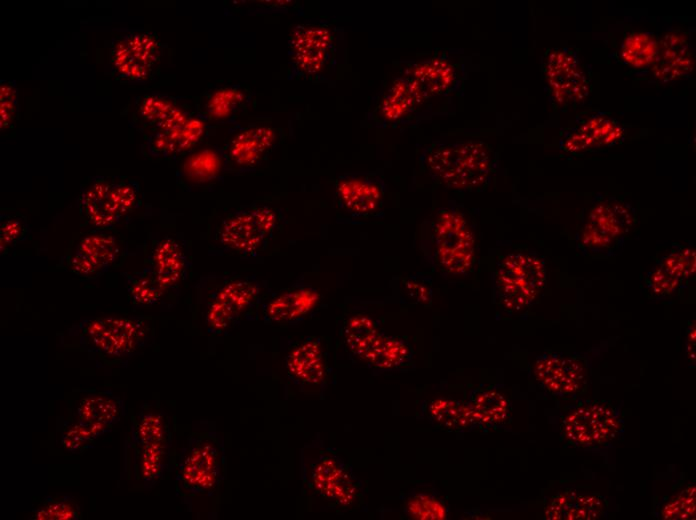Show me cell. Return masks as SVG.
I'll use <instances>...</instances> for the list:
<instances>
[{
	"instance_id": "1",
	"label": "cell",
	"mask_w": 696,
	"mask_h": 520,
	"mask_svg": "<svg viewBox=\"0 0 696 520\" xmlns=\"http://www.w3.org/2000/svg\"><path fill=\"white\" fill-rule=\"evenodd\" d=\"M420 171L436 185L457 191H484L497 173L498 154L481 140H436L422 150Z\"/></svg>"
},
{
	"instance_id": "32",
	"label": "cell",
	"mask_w": 696,
	"mask_h": 520,
	"mask_svg": "<svg viewBox=\"0 0 696 520\" xmlns=\"http://www.w3.org/2000/svg\"><path fill=\"white\" fill-rule=\"evenodd\" d=\"M124 414L122 399L111 390L88 392L76 404V419L110 429Z\"/></svg>"
},
{
	"instance_id": "35",
	"label": "cell",
	"mask_w": 696,
	"mask_h": 520,
	"mask_svg": "<svg viewBox=\"0 0 696 520\" xmlns=\"http://www.w3.org/2000/svg\"><path fill=\"white\" fill-rule=\"evenodd\" d=\"M131 441L135 447L172 441L169 420L163 411L143 405L132 418Z\"/></svg>"
},
{
	"instance_id": "19",
	"label": "cell",
	"mask_w": 696,
	"mask_h": 520,
	"mask_svg": "<svg viewBox=\"0 0 696 520\" xmlns=\"http://www.w3.org/2000/svg\"><path fill=\"white\" fill-rule=\"evenodd\" d=\"M533 374L542 388L558 396H576L588 384L586 361L575 355L545 352L534 362Z\"/></svg>"
},
{
	"instance_id": "24",
	"label": "cell",
	"mask_w": 696,
	"mask_h": 520,
	"mask_svg": "<svg viewBox=\"0 0 696 520\" xmlns=\"http://www.w3.org/2000/svg\"><path fill=\"white\" fill-rule=\"evenodd\" d=\"M285 369L289 380L301 391H314L324 387L327 367L321 341L307 337L285 357Z\"/></svg>"
},
{
	"instance_id": "17",
	"label": "cell",
	"mask_w": 696,
	"mask_h": 520,
	"mask_svg": "<svg viewBox=\"0 0 696 520\" xmlns=\"http://www.w3.org/2000/svg\"><path fill=\"white\" fill-rule=\"evenodd\" d=\"M231 136L219 148L227 171L247 172L261 165L276 144V131L266 125H236Z\"/></svg>"
},
{
	"instance_id": "22",
	"label": "cell",
	"mask_w": 696,
	"mask_h": 520,
	"mask_svg": "<svg viewBox=\"0 0 696 520\" xmlns=\"http://www.w3.org/2000/svg\"><path fill=\"white\" fill-rule=\"evenodd\" d=\"M426 105L415 84L406 76L397 77L385 90L370 114L378 127L409 124Z\"/></svg>"
},
{
	"instance_id": "47",
	"label": "cell",
	"mask_w": 696,
	"mask_h": 520,
	"mask_svg": "<svg viewBox=\"0 0 696 520\" xmlns=\"http://www.w3.org/2000/svg\"><path fill=\"white\" fill-rule=\"evenodd\" d=\"M687 352L688 356L693 358L694 361V355H695V326L693 325L692 329L689 331L688 336H687Z\"/></svg>"
},
{
	"instance_id": "20",
	"label": "cell",
	"mask_w": 696,
	"mask_h": 520,
	"mask_svg": "<svg viewBox=\"0 0 696 520\" xmlns=\"http://www.w3.org/2000/svg\"><path fill=\"white\" fill-rule=\"evenodd\" d=\"M120 246L108 233L95 230L84 235L66 260V268L74 275L92 279L108 271L118 260Z\"/></svg>"
},
{
	"instance_id": "15",
	"label": "cell",
	"mask_w": 696,
	"mask_h": 520,
	"mask_svg": "<svg viewBox=\"0 0 696 520\" xmlns=\"http://www.w3.org/2000/svg\"><path fill=\"white\" fill-rule=\"evenodd\" d=\"M261 285L254 277L235 278L214 292L209 301L205 324L209 333L222 334L250 316L261 300Z\"/></svg>"
},
{
	"instance_id": "33",
	"label": "cell",
	"mask_w": 696,
	"mask_h": 520,
	"mask_svg": "<svg viewBox=\"0 0 696 520\" xmlns=\"http://www.w3.org/2000/svg\"><path fill=\"white\" fill-rule=\"evenodd\" d=\"M475 428H495L510 418L509 400L494 388H477L466 401Z\"/></svg>"
},
{
	"instance_id": "46",
	"label": "cell",
	"mask_w": 696,
	"mask_h": 520,
	"mask_svg": "<svg viewBox=\"0 0 696 520\" xmlns=\"http://www.w3.org/2000/svg\"><path fill=\"white\" fill-rule=\"evenodd\" d=\"M403 284L409 297L415 302L426 304L431 301L432 281L426 275H411L404 279Z\"/></svg>"
},
{
	"instance_id": "27",
	"label": "cell",
	"mask_w": 696,
	"mask_h": 520,
	"mask_svg": "<svg viewBox=\"0 0 696 520\" xmlns=\"http://www.w3.org/2000/svg\"><path fill=\"white\" fill-rule=\"evenodd\" d=\"M251 101L250 91L240 84H224L206 91L196 105V113L209 125L234 123Z\"/></svg>"
},
{
	"instance_id": "26",
	"label": "cell",
	"mask_w": 696,
	"mask_h": 520,
	"mask_svg": "<svg viewBox=\"0 0 696 520\" xmlns=\"http://www.w3.org/2000/svg\"><path fill=\"white\" fill-rule=\"evenodd\" d=\"M209 124L195 111L183 125L167 131L149 134L145 149L156 159H175L189 153L208 133Z\"/></svg>"
},
{
	"instance_id": "42",
	"label": "cell",
	"mask_w": 696,
	"mask_h": 520,
	"mask_svg": "<svg viewBox=\"0 0 696 520\" xmlns=\"http://www.w3.org/2000/svg\"><path fill=\"white\" fill-rule=\"evenodd\" d=\"M81 518V506L70 495L46 497L30 516V519L35 520H79Z\"/></svg>"
},
{
	"instance_id": "44",
	"label": "cell",
	"mask_w": 696,
	"mask_h": 520,
	"mask_svg": "<svg viewBox=\"0 0 696 520\" xmlns=\"http://www.w3.org/2000/svg\"><path fill=\"white\" fill-rule=\"evenodd\" d=\"M664 519H691L695 517V486L686 489L671 498L662 508Z\"/></svg>"
},
{
	"instance_id": "25",
	"label": "cell",
	"mask_w": 696,
	"mask_h": 520,
	"mask_svg": "<svg viewBox=\"0 0 696 520\" xmlns=\"http://www.w3.org/2000/svg\"><path fill=\"white\" fill-rule=\"evenodd\" d=\"M134 122L141 132H167L186 123L195 112L178 103L176 98L149 94L138 97L134 103Z\"/></svg>"
},
{
	"instance_id": "6",
	"label": "cell",
	"mask_w": 696,
	"mask_h": 520,
	"mask_svg": "<svg viewBox=\"0 0 696 520\" xmlns=\"http://www.w3.org/2000/svg\"><path fill=\"white\" fill-rule=\"evenodd\" d=\"M148 331L143 318L107 316L83 319L69 328L68 335L89 352L121 359L144 346Z\"/></svg>"
},
{
	"instance_id": "8",
	"label": "cell",
	"mask_w": 696,
	"mask_h": 520,
	"mask_svg": "<svg viewBox=\"0 0 696 520\" xmlns=\"http://www.w3.org/2000/svg\"><path fill=\"white\" fill-rule=\"evenodd\" d=\"M162 52V43L155 33L142 29L124 31L108 44L109 74L124 83L150 81L159 72Z\"/></svg>"
},
{
	"instance_id": "31",
	"label": "cell",
	"mask_w": 696,
	"mask_h": 520,
	"mask_svg": "<svg viewBox=\"0 0 696 520\" xmlns=\"http://www.w3.org/2000/svg\"><path fill=\"white\" fill-rule=\"evenodd\" d=\"M606 509L607 501L598 494L567 490L549 500L544 516L552 520H590L601 517Z\"/></svg>"
},
{
	"instance_id": "36",
	"label": "cell",
	"mask_w": 696,
	"mask_h": 520,
	"mask_svg": "<svg viewBox=\"0 0 696 520\" xmlns=\"http://www.w3.org/2000/svg\"><path fill=\"white\" fill-rule=\"evenodd\" d=\"M226 170L219 148H207L191 153L183 162L177 175L189 184H204L216 179Z\"/></svg>"
},
{
	"instance_id": "13",
	"label": "cell",
	"mask_w": 696,
	"mask_h": 520,
	"mask_svg": "<svg viewBox=\"0 0 696 520\" xmlns=\"http://www.w3.org/2000/svg\"><path fill=\"white\" fill-rule=\"evenodd\" d=\"M623 427L618 410L598 401L581 402L562 418L564 439L578 447L604 446L618 437Z\"/></svg>"
},
{
	"instance_id": "40",
	"label": "cell",
	"mask_w": 696,
	"mask_h": 520,
	"mask_svg": "<svg viewBox=\"0 0 696 520\" xmlns=\"http://www.w3.org/2000/svg\"><path fill=\"white\" fill-rule=\"evenodd\" d=\"M126 288L134 305L152 306L165 290L148 267L132 274L125 273Z\"/></svg>"
},
{
	"instance_id": "12",
	"label": "cell",
	"mask_w": 696,
	"mask_h": 520,
	"mask_svg": "<svg viewBox=\"0 0 696 520\" xmlns=\"http://www.w3.org/2000/svg\"><path fill=\"white\" fill-rule=\"evenodd\" d=\"M335 36L325 23L297 25L288 43V79H318L335 60Z\"/></svg>"
},
{
	"instance_id": "34",
	"label": "cell",
	"mask_w": 696,
	"mask_h": 520,
	"mask_svg": "<svg viewBox=\"0 0 696 520\" xmlns=\"http://www.w3.org/2000/svg\"><path fill=\"white\" fill-rule=\"evenodd\" d=\"M424 413L434 425L447 431L463 432L475 428L467 403L457 399H432L426 402Z\"/></svg>"
},
{
	"instance_id": "5",
	"label": "cell",
	"mask_w": 696,
	"mask_h": 520,
	"mask_svg": "<svg viewBox=\"0 0 696 520\" xmlns=\"http://www.w3.org/2000/svg\"><path fill=\"white\" fill-rule=\"evenodd\" d=\"M546 264L532 251H515L501 257L493 272V296L505 311L518 313L529 308L542 292Z\"/></svg>"
},
{
	"instance_id": "30",
	"label": "cell",
	"mask_w": 696,
	"mask_h": 520,
	"mask_svg": "<svg viewBox=\"0 0 696 520\" xmlns=\"http://www.w3.org/2000/svg\"><path fill=\"white\" fill-rule=\"evenodd\" d=\"M147 267L166 291L188 276L190 262L180 244L171 237H165L154 245Z\"/></svg>"
},
{
	"instance_id": "9",
	"label": "cell",
	"mask_w": 696,
	"mask_h": 520,
	"mask_svg": "<svg viewBox=\"0 0 696 520\" xmlns=\"http://www.w3.org/2000/svg\"><path fill=\"white\" fill-rule=\"evenodd\" d=\"M546 92L554 108H576L590 94V69L583 64L578 49L565 45L548 49L541 61Z\"/></svg>"
},
{
	"instance_id": "28",
	"label": "cell",
	"mask_w": 696,
	"mask_h": 520,
	"mask_svg": "<svg viewBox=\"0 0 696 520\" xmlns=\"http://www.w3.org/2000/svg\"><path fill=\"white\" fill-rule=\"evenodd\" d=\"M694 65L691 42L684 32L665 35L658 46V53L650 70L661 82L688 76Z\"/></svg>"
},
{
	"instance_id": "16",
	"label": "cell",
	"mask_w": 696,
	"mask_h": 520,
	"mask_svg": "<svg viewBox=\"0 0 696 520\" xmlns=\"http://www.w3.org/2000/svg\"><path fill=\"white\" fill-rule=\"evenodd\" d=\"M386 190L383 178L375 172H347L335 180V203L339 212L353 220L380 217Z\"/></svg>"
},
{
	"instance_id": "23",
	"label": "cell",
	"mask_w": 696,
	"mask_h": 520,
	"mask_svg": "<svg viewBox=\"0 0 696 520\" xmlns=\"http://www.w3.org/2000/svg\"><path fill=\"white\" fill-rule=\"evenodd\" d=\"M320 294L306 283H295L273 293L261 306L263 321L271 325H295L317 306Z\"/></svg>"
},
{
	"instance_id": "11",
	"label": "cell",
	"mask_w": 696,
	"mask_h": 520,
	"mask_svg": "<svg viewBox=\"0 0 696 520\" xmlns=\"http://www.w3.org/2000/svg\"><path fill=\"white\" fill-rule=\"evenodd\" d=\"M636 224L634 209L614 198H604L589 210L577 242L588 254L611 255Z\"/></svg>"
},
{
	"instance_id": "39",
	"label": "cell",
	"mask_w": 696,
	"mask_h": 520,
	"mask_svg": "<svg viewBox=\"0 0 696 520\" xmlns=\"http://www.w3.org/2000/svg\"><path fill=\"white\" fill-rule=\"evenodd\" d=\"M402 510L410 519L443 520L449 516V507L433 490H412L404 498Z\"/></svg>"
},
{
	"instance_id": "29",
	"label": "cell",
	"mask_w": 696,
	"mask_h": 520,
	"mask_svg": "<svg viewBox=\"0 0 696 520\" xmlns=\"http://www.w3.org/2000/svg\"><path fill=\"white\" fill-rule=\"evenodd\" d=\"M342 334L348 350L374 369L388 336L377 322L366 315L352 316L345 322Z\"/></svg>"
},
{
	"instance_id": "10",
	"label": "cell",
	"mask_w": 696,
	"mask_h": 520,
	"mask_svg": "<svg viewBox=\"0 0 696 520\" xmlns=\"http://www.w3.org/2000/svg\"><path fill=\"white\" fill-rule=\"evenodd\" d=\"M281 220V213L267 205L234 211L221 222L216 240L224 250L254 257L267 248Z\"/></svg>"
},
{
	"instance_id": "4",
	"label": "cell",
	"mask_w": 696,
	"mask_h": 520,
	"mask_svg": "<svg viewBox=\"0 0 696 520\" xmlns=\"http://www.w3.org/2000/svg\"><path fill=\"white\" fill-rule=\"evenodd\" d=\"M140 185L125 176L98 175L81 188L78 209L84 224L111 230L140 206Z\"/></svg>"
},
{
	"instance_id": "21",
	"label": "cell",
	"mask_w": 696,
	"mask_h": 520,
	"mask_svg": "<svg viewBox=\"0 0 696 520\" xmlns=\"http://www.w3.org/2000/svg\"><path fill=\"white\" fill-rule=\"evenodd\" d=\"M696 253L690 245L674 244L647 273L644 284L653 296H666L695 275Z\"/></svg>"
},
{
	"instance_id": "2",
	"label": "cell",
	"mask_w": 696,
	"mask_h": 520,
	"mask_svg": "<svg viewBox=\"0 0 696 520\" xmlns=\"http://www.w3.org/2000/svg\"><path fill=\"white\" fill-rule=\"evenodd\" d=\"M420 250L435 270L451 276L468 275L476 261V237L465 211L457 204L440 207L423 223Z\"/></svg>"
},
{
	"instance_id": "18",
	"label": "cell",
	"mask_w": 696,
	"mask_h": 520,
	"mask_svg": "<svg viewBox=\"0 0 696 520\" xmlns=\"http://www.w3.org/2000/svg\"><path fill=\"white\" fill-rule=\"evenodd\" d=\"M427 104L431 99L445 98L462 91L464 68L446 52H436L425 60L411 62L405 71Z\"/></svg>"
},
{
	"instance_id": "14",
	"label": "cell",
	"mask_w": 696,
	"mask_h": 520,
	"mask_svg": "<svg viewBox=\"0 0 696 520\" xmlns=\"http://www.w3.org/2000/svg\"><path fill=\"white\" fill-rule=\"evenodd\" d=\"M625 133V128L610 113L583 111L572 125L560 130L558 146L564 153L581 155L621 143Z\"/></svg>"
},
{
	"instance_id": "7",
	"label": "cell",
	"mask_w": 696,
	"mask_h": 520,
	"mask_svg": "<svg viewBox=\"0 0 696 520\" xmlns=\"http://www.w3.org/2000/svg\"><path fill=\"white\" fill-rule=\"evenodd\" d=\"M224 467V446L214 432L191 435L178 458L177 490L188 496L212 495L223 480Z\"/></svg>"
},
{
	"instance_id": "37",
	"label": "cell",
	"mask_w": 696,
	"mask_h": 520,
	"mask_svg": "<svg viewBox=\"0 0 696 520\" xmlns=\"http://www.w3.org/2000/svg\"><path fill=\"white\" fill-rule=\"evenodd\" d=\"M659 41L651 32L627 33L617 51L618 60L634 69H650L658 53Z\"/></svg>"
},
{
	"instance_id": "3",
	"label": "cell",
	"mask_w": 696,
	"mask_h": 520,
	"mask_svg": "<svg viewBox=\"0 0 696 520\" xmlns=\"http://www.w3.org/2000/svg\"><path fill=\"white\" fill-rule=\"evenodd\" d=\"M300 459L301 479L310 492L341 509L362 501V482L332 448L314 440L302 448Z\"/></svg>"
},
{
	"instance_id": "41",
	"label": "cell",
	"mask_w": 696,
	"mask_h": 520,
	"mask_svg": "<svg viewBox=\"0 0 696 520\" xmlns=\"http://www.w3.org/2000/svg\"><path fill=\"white\" fill-rule=\"evenodd\" d=\"M110 430L108 427L76 419L64 427L61 435V446L67 452L80 454L91 448L96 438Z\"/></svg>"
},
{
	"instance_id": "43",
	"label": "cell",
	"mask_w": 696,
	"mask_h": 520,
	"mask_svg": "<svg viewBox=\"0 0 696 520\" xmlns=\"http://www.w3.org/2000/svg\"><path fill=\"white\" fill-rule=\"evenodd\" d=\"M29 226L26 218L16 211L0 213V252L7 254L11 248L26 239Z\"/></svg>"
},
{
	"instance_id": "38",
	"label": "cell",
	"mask_w": 696,
	"mask_h": 520,
	"mask_svg": "<svg viewBox=\"0 0 696 520\" xmlns=\"http://www.w3.org/2000/svg\"><path fill=\"white\" fill-rule=\"evenodd\" d=\"M171 443L172 441H165L136 447L137 468L146 488L154 486L165 476Z\"/></svg>"
},
{
	"instance_id": "45",
	"label": "cell",
	"mask_w": 696,
	"mask_h": 520,
	"mask_svg": "<svg viewBox=\"0 0 696 520\" xmlns=\"http://www.w3.org/2000/svg\"><path fill=\"white\" fill-rule=\"evenodd\" d=\"M19 102L15 81L1 80L0 82V128L1 131L10 127L18 118Z\"/></svg>"
}]
</instances>
